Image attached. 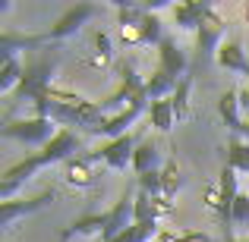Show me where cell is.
I'll return each instance as SVG.
<instances>
[{
	"label": "cell",
	"mask_w": 249,
	"mask_h": 242,
	"mask_svg": "<svg viewBox=\"0 0 249 242\" xmlns=\"http://www.w3.org/2000/svg\"><path fill=\"white\" fill-rule=\"evenodd\" d=\"M158 242H214L208 233H199V230H186V233H161Z\"/></svg>",
	"instance_id": "cell-30"
},
{
	"label": "cell",
	"mask_w": 249,
	"mask_h": 242,
	"mask_svg": "<svg viewBox=\"0 0 249 242\" xmlns=\"http://www.w3.org/2000/svg\"><path fill=\"white\" fill-rule=\"evenodd\" d=\"M227 167H233L237 173H249V142L240 135H231L227 142Z\"/></svg>",
	"instance_id": "cell-24"
},
{
	"label": "cell",
	"mask_w": 249,
	"mask_h": 242,
	"mask_svg": "<svg viewBox=\"0 0 249 242\" xmlns=\"http://www.w3.org/2000/svg\"><path fill=\"white\" fill-rule=\"evenodd\" d=\"M224 32H227V22L221 19V13L212 6L208 16L202 19L199 32H196V66H205V63L218 54V48L224 44Z\"/></svg>",
	"instance_id": "cell-5"
},
{
	"label": "cell",
	"mask_w": 249,
	"mask_h": 242,
	"mask_svg": "<svg viewBox=\"0 0 249 242\" xmlns=\"http://www.w3.org/2000/svg\"><path fill=\"white\" fill-rule=\"evenodd\" d=\"M240 189H237V170L233 167H221V176H218V186L208 189L205 195V205L212 208V211H218L221 224H224V233L233 230V201H237Z\"/></svg>",
	"instance_id": "cell-3"
},
{
	"label": "cell",
	"mask_w": 249,
	"mask_h": 242,
	"mask_svg": "<svg viewBox=\"0 0 249 242\" xmlns=\"http://www.w3.org/2000/svg\"><path fill=\"white\" fill-rule=\"evenodd\" d=\"M51 201H54V189H44L41 195H35V198H22V201H3L0 205V226H13V220L16 217H25V214H32V211H41V208H48Z\"/></svg>",
	"instance_id": "cell-12"
},
{
	"label": "cell",
	"mask_w": 249,
	"mask_h": 242,
	"mask_svg": "<svg viewBox=\"0 0 249 242\" xmlns=\"http://www.w3.org/2000/svg\"><path fill=\"white\" fill-rule=\"evenodd\" d=\"M63 179H67L70 186H76V189H89L91 182H95V163L89 161V154L70 158L63 163Z\"/></svg>",
	"instance_id": "cell-17"
},
{
	"label": "cell",
	"mask_w": 249,
	"mask_h": 242,
	"mask_svg": "<svg viewBox=\"0 0 249 242\" xmlns=\"http://www.w3.org/2000/svg\"><path fill=\"white\" fill-rule=\"evenodd\" d=\"M95 13H98V6H95V3H76V6H70V10L63 13V16L57 19V22L51 25L48 32H44V35H48V44L54 48V44H57V41H63V38H73L76 32H79L91 16H95Z\"/></svg>",
	"instance_id": "cell-9"
},
{
	"label": "cell",
	"mask_w": 249,
	"mask_h": 242,
	"mask_svg": "<svg viewBox=\"0 0 249 242\" xmlns=\"http://www.w3.org/2000/svg\"><path fill=\"white\" fill-rule=\"evenodd\" d=\"M117 76H120V88L107 97V101H98L104 113H120V110L133 107V104H148V95H145V82L139 79L133 63H120L117 66Z\"/></svg>",
	"instance_id": "cell-2"
},
{
	"label": "cell",
	"mask_w": 249,
	"mask_h": 242,
	"mask_svg": "<svg viewBox=\"0 0 249 242\" xmlns=\"http://www.w3.org/2000/svg\"><path fill=\"white\" fill-rule=\"evenodd\" d=\"M155 236H161L158 220H145V224H133L126 233H120L114 242H152Z\"/></svg>",
	"instance_id": "cell-26"
},
{
	"label": "cell",
	"mask_w": 249,
	"mask_h": 242,
	"mask_svg": "<svg viewBox=\"0 0 249 242\" xmlns=\"http://www.w3.org/2000/svg\"><path fill=\"white\" fill-rule=\"evenodd\" d=\"M95 60H91V66H107L110 63V38L104 35V32H98L95 35Z\"/></svg>",
	"instance_id": "cell-31"
},
{
	"label": "cell",
	"mask_w": 249,
	"mask_h": 242,
	"mask_svg": "<svg viewBox=\"0 0 249 242\" xmlns=\"http://www.w3.org/2000/svg\"><path fill=\"white\" fill-rule=\"evenodd\" d=\"M237 224H249V192H240L233 201V226Z\"/></svg>",
	"instance_id": "cell-32"
},
{
	"label": "cell",
	"mask_w": 249,
	"mask_h": 242,
	"mask_svg": "<svg viewBox=\"0 0 249 242\" xmlns=\"http://www.w3.org/2000/svg\"><path fill=\"white\" fill-rule=\"evenodd\" d=\"M208 10H212V3L208 0H183V3L174 6V22L177 29L183 32H199L202 19L208 16Z\"/></svg>",
	"instance_id": "cell-14"
},
{
	"label": "cell",
	"mask_w": 249,
	"mask_h": 242,
	"mask_svg": "<svg viewBox=\"0 0 249 242\" xmlns=\"http://www.w3.org/2000/svg\"><path fill=\"white\" fill-rule=\"evenodd\" d=\"M218 113H221V120L227 123V129H231L233 135H243V107H240V91H224L221 95V101H218Z\"/></svg>",
	"instance_id": "cell-16"
},
{
	"label": "cell",
	"mask_w": 249,
	"mask_h": 242,
	"mask_svg": "<svg viewBox=\"0 0 249 242\" xmlns=\"http://www.w3.org/2000/svg\"><path fill=\"white\" fill-rule=\"evenodd\" d=\"M48 48V35L38 32V35H22V32H10L6 29L0 35V54H16V50H41Z\"/></svg>",
	"instance_id": "cell-15"
},
{
	"label": "cell",
	"mask_w": 249,
	"mask_h": 242,
	"mask_svg": "<svg viewBox=\"0 0 249 242\" xmlns=\"http://www.w3.org/2000/svg\"><path fill=\"white\" fill-rule=\"evenodd\" d=\"M70 239H73V233H70V230H63L60 236H57V242H70Z\"/></svg>",
	"instance_id": "cell-35"
},
{
	"label": "cell",
	"mask_w": 249,
	"mask_h": 242,
	"mask_svg": "<svg viewBox=\"0 0 249 242\" xmlns=\"http://www.w3.org/2000/svg\"><path fill=\"white\" fill-rule=\"evenodd\" d=\"M44 167H48V163H44L41 154H29V158L16 161L13 167H6L3 176H0V205H3V201H13V195L19 192V186H25V182Z\"/></svg>",
	"instance_id": "cell-7"
},
{
	"label": "cell",
	"mask_w": 249,
	"mask_h": 242,
	"mask_svg": "<svg viewBox=\"0 0 249 242\" xmlns=\"http://www.w3.org/2000/svg\"><path fill=\"white\" fill-rule=\"evenodd\" d=\"M214 60H218L224 69L240 73V76H246V79H249V60H246V50L240 48V41H224L218 48V54H214Z\"/></svg>",
	"instance_id": "cell-18"
},
{
	"label": "cell",
	"mask_w": 249,
	"mask_h": 242,
	"mask_svg": "<svg viewBox=\"0 0 249 242\" xmlns=\"http://www.w3.org/2000/svg\"><path fill=\"white\" fill-rule=\"evenodd\" d=\"M243 19L249 22V3H243Z\"/></svg>",
	"instance_id": "cell-37"
},
{
	"label": "cell",
	"mask_w": 249,
	"mask_h": 242,
	"mask_svg": "<svg viewBox=\"0 0 249 242\" xmlns=\"http://www.w3.org/2000/svg\"><path fill=\"white\" fill-rule=\"evenodd\" d=\"M22 82V63L16 60V54H0V91L13 95Z\"/></svg>",
	"instance_id": "cell-20"
},
{
	"label": "cell",
	"mask_w": 249,
	"mask_h": 242,
	"mask_svg": "<svg viewBox=\"0 0 249 242\" xmlns=\"http://www.w3.org/2000/svg\"><path fill=\"white\" fill-rule=\"evenodd\" d=\"M73 236H101L104 233V214H82L67 226Z\"/></svg>",
	"instance_id": "cell-25"
},
{
	"label": "cell",
	"mask_w": 249,
	"mask_h": 242,
	"mask_svg": "<svg viewBox=\"0 0 249 242\" xmlns=\"http://www.w3.org/2000/svg\"><path fill=\"white\" fill-rule=\"evenodd\" d=\"M133 154H136V135L126 132V135H120V139L101 145L98 151H91L89 161H91V163L101 161L104 167H110V170H126V163L133 167Z\"/></svg>",
	"instance_id": "cell-8"
},
{
	"label": "cell",
	"mask_w": 249,
	"mask_h": 242,
	"mask_svg": "<svg viewBox=\"0 0 249 242\" xmlns=\"http://www.w3.org/2000/svg\"><path fill=\"white\" fill-rule=\"evenodd\" d=\"M0 135L3 139H16L25 142V145H48L51 139L57 135L54 120H44V116H29V120H6L0 126Z\"/></svg>",
	"instance_id": "cell-4"
},
{
	"label": "cell",
	"mask_w": 249,
	"mask_h": 242,
	"mask_svg": "<svg viewBox=\"0 0 249 242\" xmlns=\"http://www.w3.org/2000/svg\"><path fill=\"white\" fill-rule=\"evenodd\" d=\"M76 151H79V135L73 132V129H57V135L48 142V145L41 148V158H44V163H67L70 158H76Z\"/></svg>",
	"instance_id": "cell-11"
},
{
	"label": "cell",
	"mask_w": 249,
	"mask_h": 242,
	"mask_svg": "<svg viewBox=\"0 0 249 242\" xmlns=\"http://www.w3.org/2000/svg\"><path fill=\"white\" fill-rule=\"evenodd\" d=\"M243 135H246V142H249V113L243 116Z\"/></svg>",
	"instance_id": "cell-36"
},
{
	"label": "cell",
	"mask_w": 249,
	"mask_h": 242,
	"mask_svg": "<svg viewBox=\"0 0 249 242\" xmlns=\"http://www.w3.org/2000/svg\"><path fill=\"white\" fill-rule=\"evenodd\" d=\"M186 66H189V57H186V50L180 48V44L174 41V38H164V41L158 44V69L161 73H167V76H180L183 79V73H186Z\"/></svg>",
	"instance_id": "cell-13"
},
{
	"label": "cell",
	"mask_w": 249,
	"mask_h": 242,
	"mask_svg": "<svg viewBox=\"0 0 249 242\" xmlns=\"http://www.w3.org/2000/svg\"><path fill=\"white\" fill-rule=\"evenodd\" d=\"M189 88H193V76H183L180 85H177V91L170 95V104H174L177 120H183V116L189 113Z\"/></svg>",
	"instance_id": "cell-28"
},
{
	"label": "cell",
	"mask_w": 249,
	"mask_h": 242,
	"mask_svg": "<svg viewBox=\"0 0 249 242\" xmlns=\"http://www.w3.org/2000/svg\"><path fill=\"white\" fill-rule=\"evenodd\" d=\"M240 107H243V113H249V85L240 88Z\"/></svg>",
	"instance_id": "cell-33"
},
{
	"label": "cell",
	"mask_w": 249,
	"mask_h": 242,
	"mask_svg": "<svg viewBox=\"0 0 249 242\" xmlns=\"http://www.w3.org/2000/svg\"><path fill=\"white\" fill-rule=\"evenodd\" d=\"M133 224H136V195H133V186H126L123 195H120V201H114V208L104 211V233L98 239L101 242H114Z\"/></svg>",
	"instance_id": "cell-6"
},
{
	"label": "cell",
	"mask_w": 249,
	"mask_h": 242,
	"mask_svg": "<svg viewBox=\"0 0 249 242\" xmlns=\"http://www.w3.org/2000/svg\"><path fill=\"white\" fill-rule=\"evenodd\" d=\"M177 85H180V79H174V76L161 73V69H155L152 79H145V95H148V104L152 101H164V97H170L177 91Z\"/></svg>",
	"instance_id": "cell-22"
},
{
	"label": "cell",
	"mask_w": 249,
	"mask_h": 242,
	"mask_svg": "<svg viewBox=\"0 0 249 242\" xmlns=\"http://www.w3.org/2000/svg\"><path fill=\"white\" fill-rule=\"evenodd\" d=\"M158 163H161V151H158L155 142H139V145H136V154H133L136 176H145V173H152V170H158Z\"/></svg>",
	"instance_id": "cell-21"
},
{
	"label": "cell",
	"mask_w": 249,
	"mask_h": 242,
	"mask_svg": "<svg viewBox=\"0 0 249 242\" xmlns=\"http://www.w3.org/2000/svg\"><path fill=\"white\" fill-rule=\"evenodd\" d=\"M161 186H164V198H174V195L183 189V170H180V163L174 158L161 167Z\"/></svg>",
	"instance_id": "cell-27"
},
{
	"label": "cell",
	"mask_w": 249,
	"mask_h": 242,
	"mask_svg": "<svg viewBox=\"0 0 249 242\" xmlns=\"http://www.w3.org/2000/svg\"><path fill=\"white\" fill-rule=\"evenodd\" d=\"M136 189L145 195H152V198H161L164 195V186H161V170H152V173L145 176H136Z\"/></svg>",
	"instance_id": "cell-29"
},
{
	"label": "cell",
	"mask_w": 249,
	"mask_h": 242,
	"mask_svg": "<svg viewBox=\"0 0 249 242\" xmlns=\"http://www.w3.org/2000/svg\"><path fill=\"white\" fill-rule=\"evenodd\" d=\"M170 198H152L145 192H136V224H145V220H158L161 214H170Z\"/></svg>",
	"instance_id": "cell-19"
},
{
	"label": "cell",
	"mask_w": 249,
	"mask_h": 242,
	"mask_svg": "<svg viewBox=\"0 0 249 242\" xmlns=\"http://www.w3.org/2000/svg\"><path fill=\"white\" fill-rule=\"evenodd\" d=\"M224 242H249V239H237V236H233V230H227L224 233Z\"/></svg>",
	"instance_id": "cell-34"
},
{
	"label": "cell",
	"mask_w": 249,
	"mask_h": 242,
	"mask_svg": "<svg viewBox=\"0 0 249 242\" xmlns=\"http://www.w3.org/2000/svg\"><path fill=\"white\" fill-rule=\"evenodd\" d=\"M145 110H148V104H133V107L120 110V113L104 116V120L98 123L95 129H91V135H107L110 142H114V139H120V135H126V129L133 126V123L139 120V116L145 113Z\"/></svg>",
	"instance_id": "cell-10"
},
{
	"label": "cell",
	"mask_w": 249,
	"mask_h": 242,
	"mask_svg": "<svg viewBox=\"0 0 249 242\" xmlns=\"http://www.w3.org/2000/svg\"><path fill=\"white\" fill-rule=\"evenodd\" d=\"M148 120H152V126L158 129V132H170V129H174L177 113H174V104H170V97L148 104Z\"/></svg>",
	"instance_id": "cell-23"
},
{
	"label": "cell",
	"mask_w": 249,
	"mask_h": 242,
	"mask_svg": "<svg viewBox=\"0 0 249 242\" xmlns=\"http://www.w3.org/2000/svg\"><path fill=\"white\" fill-rule=\"evenodd\" d=\"M57 63H60V54L57 48H41V50H32L22 63V82L19 88L10 95V104L19 101H41L48 97L51 85H54V73H57Z\"/></svg>",
	"instance_id": "cell-1"
}]
</instances>
